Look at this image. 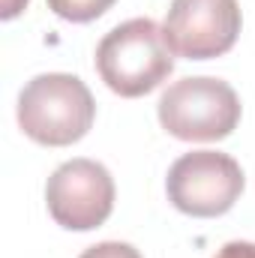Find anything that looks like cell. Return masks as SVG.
<instances>
[{
  "instance_id": "cell-1",
  "label": "cell",
  "mask_w": 255,
  "mask_h": 258,
  "mask_svg": "<svg viewBox=\"0 0 255 258\" xmlns=\"http://www.w3.org/2000/svg\"><path fill=\"white\" fill-rule=\"evenodd\" d=\"M96 72L117 96H144L174 72V51L153 18H129L96 45Z\"/></svg>"
},
{
  "instance_id": "cell-2",
  "label": "cell",
  "mask_w": 255,
  "mask_h": 258,
  "mask_svg": "<svg viewBox=\"0 0 255 258\" xmlns=\"http://www.w3.org/2000/svg\"><path fill=\"white\" fill-rule=\"evenodd\" d=\"M96 117V102L87 84L69 72H45L24 84L18 96V126L45 147L81 141Z\"/></svg>"
},
{
  "instance_id": "cell-3",
  "label": "cell",
  "mask_w": 255,
  "mask_h": 258,
  "mask_svg": "<svg viewBox=\"0 0 255 258\" xmlns=\"http://www.w3.org/2000/svg\"><path fill=\"white\" fill-rule=\"evenodd\" d=\"M156 114L180 141H222L240 123V99L222 78H180L159 96Z\"/></svg>"
},
{
  "instance_id": "cell-4",
  "label": "cell",
  "mask_w": 255,
  "mask_h": 258,
  "mask_svg": "<svg viewBox=\"0 0 255 258\" xmlns=\"http://www.w3.org/2000/svg\"><path fill=\"white\" fill-rule=\"evenodd\" d=\"M243 183V168L234 156L219 150H192L168 168L165 192L180 213L210 219L234 207Z\"/></svg>"
},
{
  "instance_id": "cell-5",
  "label": "cell",
  "mask_w": 255,
  "mask_h": 258,
  "mask_svg": "<svg viewBox=\"0 0 255 258\" xmlns=\"http://www.w3.org/2000/svg\"><path fill=\"white\" fill-rule=\"evenodd\" d=\"M240 24L237 0H171L162 33L177 57L210 60L234 48Z\"/></svg>"
},
{
  "instance_id": "cell-6",
  "label": "cell",
  "mask_w": 255,
  "mask_h": 258,
  "mask_svg": "<svg viewBox=\"0 0 255 258\" xmlns=\"http://www.w3.org/2000/svg\"><path fill=\"white\" fill-rule=\"evenodd\" d=\"M51 219L69 231L99 228L114 210V177L102 162L69 159L45 183Z\"/></svg>"
},
{
  "instance_id": "cell-7",
  "label": "cell",
  "mask_w": 255,
  "mask_h": 258,
  "mask_svg": "<svg viewBox=\"0 0 255 258\" xmlns=\"http://www.w3.org/2000/svg\"><path fill=\"white\" fill-rule=\"evenodd\" d=\"M111 6H114V0H48V9L54 15H60L63 21H72V24L96 21Z\"/></svg>"
},
{
  "instance_id": "cell-8",
  "label": "cell",
  "mask_w": 255,
  "mask_h": 258,
  "mask_svg": "<svg viewBox=\"0 0 255 258\" xmlns=\"http://www.w3.org/2000/svg\"><path fill=\"white\" fill-rule=\"evenodd\" d=\"M78 258H141V252L132 246V243H120V240H105V243H96L90 249H84Z\"/></svg>"
},
{
  "instance_id": "cell-9",
  "label": "cell",
  "mask_w": 255,
  "mask_h": 258,
  "mask_svg": "<svg viewBox=\"0 0 255 258\" xmlns=\"http://www.w3.org/2000/svg\"><path fill=\"white\" fill-rule=\"evenodd\" d=\"M213 258H255V243H246V240H231L225 243Z\"/></svg>"
},
{
  "instance_id": "cell-10",
  "label": "cell",
  "mask_w": 255,
  "mask_h": 258,
  "mask_svg": "<svg viewBox=\"0 0 255 258\" xmlns=\"http://www.w3.org/2000/svg\"><path fill=\"white\" fill-rule=\"evenodd\" d=\"M24 6H27V0H3V9H0V15L9 21V18H15V15L24 9Z\"/></svg>"
}]
</instances>
